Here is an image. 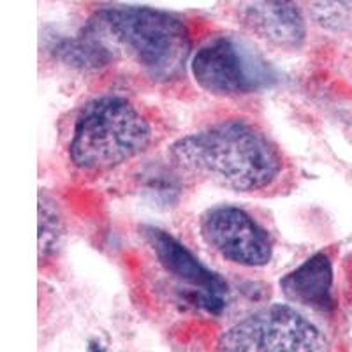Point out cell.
Listing matches in <instances>:
<instances>
[{"label": "cell", "instance_id": "obj_1", "mask_svg": "<svg viewBox=\"0 0 352 352\" xmlns=\"http://www.w3.org/2000/svg\"><path fill=\"white\" fill-rule=\"evenodd\" d=\"M176 164L234 192L272 187L284 171L280 150L256 125L226 120L182 138L171 146Z\"/></svg>", "mask_w": 352, "mask_h": 352}, {"label": "cell", "instance_id": "obj_2", "mask_svg": "<svg viewBox=\"0 0 352 352\" xmlns=\"http://www.w3.org/2000/svg\"><path fill=\"white\" fill-rule=\"evenodd\" d=\"M92 36L113 41L143 71L160 81L184 71L190 53V36L180 18L152 8L104 9L90 23Z\"/></svg>", "mask_w": 352, "mask_h": 352}, {"label": "cell", "instance_id": "obj_3", "mask_svg": "<svg viewBox=\"0 0 352 352\" xmlns=\"http://www.w3.org/2000/svg\"><path fill=\"white\" fill-rule=\"evenodd\" d=\"M152 136V125L131 100L120 96L97 97L76 116L69 159L81 171H108L143 153Z\"/></svg>", "mask_w": 352, "mask_h": 352}, {"label": "cell", "instance_id": "obj_4", "mask_svg": "<svg viewBox=\"0 0 352 352\" xmlns=\"http://www.w3.org/2000/svg\"><path fill=\"white\" fill-rule=\"evenodd\" d=\"M220 351L310 352L326 351L328 340L314 322L287 305H272L226 329Z\"/></svg>", "mask_w": 352, "mask_h": 352}, {"label": "cell", "instance_id": "obj_5", "mask_svg": "<svg viewBox=\"0 0 352 352\" xmlns=\"http://www.w3.org/2000/svg\"><path fill=\"white\" fill-rule=\"evenodd\" d=\"M190 71L203 90L222 97L252 94L272 78L259 56L231 37H219L197 50Z\"/></svg>", "mask_w": 352, "mask_h": 352}, {"label": "cell", "instance_id": "obj_6", "mask_svg": "<svg viewBox=\"0 0 352 352\" xmlns=\"http://www.w3.org/2000/svg\"><path fill=\"white\" fill-rule=\"evenodd\" d=\"M199 232L204 243L228 263L243 268H261L272 261L273 243L268 231L234 206H217L201 217Z\"/></svg>", "mask_w": 352, "mask_h": 352}, {"label": "cell", "instance_id": "obj_7", "mask_svg": "<svg viewBox=\"0 0 352 352\" xmlns=\"http://www.w3.org/2000/svg\"><path fill=\"white\" fill-rule=\"evenodd\" d=\"M146 236L162 268L180 284L190 285L204 308L219 312L224 307L228 285L220 276L204 268L199 259H196L180 241H176L164 231L148 229Z\"/></svg>", "mask_w": 352, "mask_h": 352}, {"label": "cell", "instance_id": "obj_8", "mask_svg": "<svg viewBox=\"0 0 352 352\" xmlns=\"http://www.w3.org/2000/svg\"><path fill=\"white\" fill-rule=\"evenodd\" d=\"M241 18L248 30L278 48H300L307 34L296 0H243Z\"/></svg>", "mask_w": 352, "mask_h": 352}, {"label": "cell", "instance_id": "obj_9", "mask_svg": "<svg viewBox=\"0 0 352 352\" xmlns=\"http://www.w3.org/2000/svg\"><path fill=\"white\" fill-rule=\"evenodd\" d=\"M284 296L303 307L328 312L333 307V266L328 254L317 252L280 280Z\"/></svg>", "mask_w": 352, "mask_h": 352}, {"label": "cell", "instance_id": "obj_10", "mask_svg": "<svg viewBox=\"0 0 352 352\" xmlns=\"http://www.w3.org/2000/svg\"><path fill=\"white\" fill-rule=\"evenodd\" d=\"M62 234V220L48 197H39V261L43 263L55 250Z\"/></svg>", "mask_w": 352, "mask_h": 352}]
</instances>
